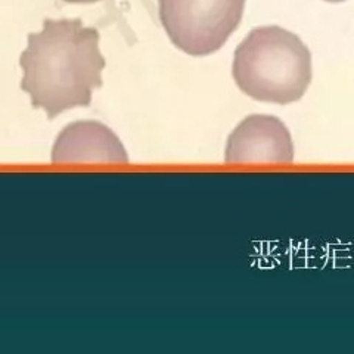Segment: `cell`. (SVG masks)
I'll use <instances>...</instances> for the list:
<instances>
[{
  "instance_id": "obj_1",
  "label": "cell",
  "mask_w": 354,
  "mask_h": 354,
  "mask_svg": "<svg viewBox=\"0 0 354 354\" xmlns=\"http://www.w3.org/2000/svg\"><path fill=\"white\" fill-rule=\"evenodd\" d=\"M21 88L31 105L55 118L66 109L87 106L95 88L102 86L105 58L99 49V31L79 18H46L40 32L28 35L21 53Z\"/></svg>"
},
{
  "instance_id": "obj_2",
  "label": "cell",
  "mask_w": 354,
  "mask_h": 354,
  "mask_svg": "<svg viewBox=\"0 0 354 354\" xmlns=\"http://www.w3.org/2000/svg\"><path fill=\"white\" fill-rule=\"evenodd\" d=\"M232 74L247 96L288 105L300 101L312 83V53L291 31L257 27L236 48Z\"/></svg>"
},
{
  "instance_id": "obj_3",
  "label": "cell",
  "mask_w": 354,
  "mask_h": 354,
  "mask_svg": "<svg viewBox=\"0 0 354 354\" xmlns=\"http://www.w3.org/2000/svg\"><path fill=\"white\" fill-rule=\"evenodd\" d=\"M160 21L177 49L207 57L241 24L245 0H158Z\"/></svg>"
},
{
  "instance_id": "obj_4",
  "label": "cell",
  "mask_w": 354,
  "mask_h": 354,
  "mask_svg": "<svg viewBox=\"0 0 354 354\" xmlns=\"http://www.w3.org/2000/svg\"><path fill=\"white\" fill-rule=\"evenodd\" d=\"M225 160L227 164H291L292 136L279 118L250 115L229 136Z\"/></svg>"
},
{
  "instance_id": "obj_5",
  "label": "cell",
  "mask_w": 354,
  "mask_h": 354,
  "mask_svg": "<svg viewBox=\"0 0 354 354\" xmlns=\"http://www.w3.org/2000/svg\"><path fill=\"white\" fill-rule=\"evenodd\" d=\"M57 164H123L129 155L113 130L97 121H79L66 126L52 149Z\"/></svg>"
},
{
  "instance_id": "obj_6",
  "label": "cell",
  "mask_w": 354,
  "mask_h": 354,
  "mask_svg": "<svg viewBox=\"0 0 354 354\" xmlns=\"http://www.w3.org/2000/svg\"><path fill=\"white\" fill-rule=\"evenodd\" d=\"M66 3H96L101 2V0H64Z\"/></svg>"
},
{
  "instance_id": "obj_7",
  "label": "cell",
  "mask_w": 354,
  "mask_h": 354,
  "mask_svg": "<svg viewBox=\"0 0 354 354\" xmlns=\"http://www.w3.org/2000/svg\"><path fill=\"white\" fill-rule=\"evenodd\" d=\"M325 2H330V3H339V2H346V0H325Z\"/></svg>"
}]
</instances>
